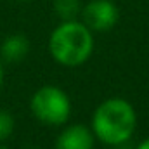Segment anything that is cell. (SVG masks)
Listing matches in <instances>:
<instances>
[{
    "label": "cell",
    "mask_w": 149,
    "mask_h": 149,
    "mask_svg": "<svg viewBox=\"0 0 149 149\" xmlns=\"http://www.w3.org/2000/svg\"><path fill=\"white\" fill-rule=\"evenodd\" d=\"M137 128V113L132 102L123 97H109L102 101L90 120V130L95 141L106 146L127 144Z\"/></svg>",
    "instance_id": "6da1fadb"
},
{
    "label": "cell",
    "mask_w": 149,
    "mask_h": 149,
    "mask_svg": "<svg viewBox=\"0 0 149 149\" xmlns=\"http://www.w3.org/2000/svg\"><path fill=\"white\" fill-rule=\"evenodd\" d=\"M94 52V33L78 19L61 21L49 37L50 57L66 68L85 64Z\"/></svg>",
    "instance_id": "7a4b0ae2"
},
{
    "label": "cell",
    "mask_w": 149,
    "mask_h": 149,
    "mask_svg": "<svg viewBox=\"0 0 149 149\" xmlns=\"http://www.w3.org/2000/svg\"><path fill=\"white\" fill-rule=\"evenodd\" d=\"M30 109L40 123L61 127L71 116V99L57 85H43L31 95Z\"/></svg>",
    "instance_id": "3957f363"
},
{
    "label": "cell",
    "mask_w": 149,
    "mask_h": 149,
    "mask_svg": "<svg viewBox=\"0 0 149 149\" xmlns=\"http://www.w3.org/2000/svg\"><path fill=\"white\" fill-rule=\"evenodd\" d=\"M81 23L92 33H104L114 28L120 19L118 5L113 0H90L81 9Z\"/></svg>",
    "instance_id": "277c9868"
},
{
    "label": "cell",
    "mask_w": 149,
    "mask_h": 149,
    "mask_svg": "<svg viewBox=\"0 0 149 149\" xmlns=\"http://www.w3.org/2000/svg\"><path fill=\"white\" fill-rule=\"evenodd\" d=\"M94 144L95 135L92 134L90 127L74 123L61 130L56 139L54 149H94Z\"/></svg>",
    "instance_id": "5b68a950"
},
{
    "label": "cell",
    "mask_w": 149,
    "mask_h": 149,
    "mask_svg": "<svg viewBox=\"0 0 149 149\" xmlns=\"http://www.w3.org/2000/svg\"><path fill=\"white\" fill-rule=\"evenodd\" d=\"M28 52H30V40L21 33L9 35L0 45V59L9 64L21 63L28 56Z\"/></svg>",
    "instance_id": "8992f818"
},
{
    "label": "cell",
    "mask_w": 149,
    "mask_h": 149,
    "mask_svg": "<svg viewBox=\"0 0 149 149\" xmlns=\"http://www.w3.org/2000/svg\"><path fill=\"white\" fill-rule=\"evenodd\" d=\"M83 9L81 0H54V12L61 21H74Z\"/></svg>",
    "instance_id": "52a82bcc"
},
{
    "label": "cell",
    "mask_w": 149,
    "mask_h": 149,
    "mask_svg": "<svg viewBox=\"0 0 149 149\" xmlns=\"http://www.w3.org/2000/svg\"><path fill=\"white\" fill-rule=\"evenodd\" d=\"M14 116L5 109H0V142L7 141L14 132Z\"/></svg>",
    "instance_id": "ba28073f"
},
{
    "label": "cell",
    "mask_w": 149,
    "mask_h": 149,
    "mask_svg": "<svg viewBox=\"0 0 149 149\" xmlns=\"http://www.w3.org/2000/svg\"><path fill=\"white\" fill-rule=\"evenodd\" d=\"M135 149H149V137L142 139V141L137 144V148H135Z\"/></svg>",
    "instance_id": "9c48e42d"
},
{
    "label": "cell",
    "mask_w": 149,
    "mask_h": 149,
    "mask_svg": "<svg viewBox=\"0 0 149 149\" xmlns=\"http://www.w3.org/2000/svg\"><path fill=\"white\" fill-rule=\"evenodd\" d=\"M2 83H3V63L0 59V87H2Z\"/></svg>",
    "instance_id": "30bf717a"
},
{
    "label": "cell",
    "mask_w": 149,
    "mask_h": 149,
    "mask_svg": "<svg viewBox=\"0 0 149 149\" xmlns=\"http://www.w3.org/2000/svg\"><path fill=\"white\" fill-rule=\"evenodd\" d=\"M0 149H9L7 146H3V144H0Z\"/></svg>",
    "instance_id": "8fae6325"
},
{
    "label": "cell",
    "mask_w": 149,
    "mask_h": 149,
    "mask_svg": "<svg viewBox=\"0 0 149 149\" xmlns=\"http://www.w3.org/2000/svg\"><path fill=\"white\" fill-rule=\"evenodd\" d=\"M21 2H28V0H21Z\"/></svg>",
    "instance_id": "7c38bea8"
}]
</instances>
